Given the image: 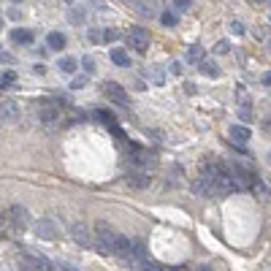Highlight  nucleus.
Here are the masks:
<instances>
[{
    "label": "nucleus",
    "instance_id": "obj_38",
    "mask_svg": "<svg viewBox=\"0 0 271 271\" xmlns=\"http://www.w3.org/2000/svg\"><path fill=\"white\" fill-rule=\"evenodd\" d=\"M0 228H3V214H0Z\"/></svg>",
    "mask_w": 271,
    "mask_h": 271
},
{
    "label": "nucleus",
    "instance_id": "obj_21",
    "mask_svg": "<svg viewBox=\"0 0 271 271\" xmlns=\"http://www.w3.org/2000/svg\"><path fill=\"white\" fill-rule=\"evenodd\" d=\"M136 8H138L141 14H147V17H155V0H138Z\"/></svg>",
    "mask_w": 271,
    "mask_h": 271
},
{
    "label": "nucleus",
    "instance_id": "obj_1",
    "mask_svg": "<svg viewBox=\"0 0 271 271\" xmlns=\"http://www.w3.org/2000/svg\"><path fill=\"white\" fill-rule=\"evenodd\" d=\"M117 239H119V233L109 223H98V228L92 233V244L100 255H112L114 247H117Z\"/></svg>",
    "mask_w": 271,
    "mask_h": 271
},
{
    "label": "nucleus",
    "instance_id": "obj_22",
    "mask_svg": "<svg viewBox=\"0 0 271 271\" xmlns=\"http://www.w3.org/2000/svg\"><path fill=\"white\" fill-rule=\"evenodd\" d=\"M57 65H60V71H63V73H73V71H76V60H73V57H63Z\"/></svg>",
    "mask_w": 271,
    "mask_h": 271
},
{
    "label": "nucleus",
    "instance_id": "obj_8",
    "mask_svg": "<svg viewBox=\"0 0 271 271\" xmlns=\"http://www.w3.org/2000/svg\"><path fill=\"white\" fill-rule=\"evenodd\" d=\"M223 174H225V165L217 163V160H203V163H201V177L203 179H217V177H223Z\"/></svg>",
    "mask_w": 271,
    "mask_h": 271
},
{
    "label": "nucleus",
    "instance_id": "obj_16",
    "mask_svg": "<svg viewBox=\"0 0 271 271\" xmlns=\"http://www.w3.org/2000/svg\"><path fill=\"white\" fill-rule=\"evenodd\" d=\"M203 46H198V44H195V46H190L187 49V63H203Z\"/></svg>",
    "mask_w": 271,
    "mask_h": 271
},
{
    "label": "nucleus",
    "instance_id": "obj_25",
    "mask_svg": "<svg viewBox=\"0 0 271 271\" xmlns=\"http://www.w3.org/2000/svg\"><path fill=\"white\" fill-rule=\"evenodd\" d=\"M117 38H119V30H114V27L103 30V41H117Z\"/></svg>",
    "mask_w": 271,
    "mask_h": 271
},
{
    "label": "nucleus",
    "instance_id": "obj_40",
    "mask_svg": "<svg viewBox=\"0 0 271 271\" xmlns=\"http://www.w3.org/2000/svg\"><path fill=\"white\" fill-rule=\"evenodd\" d=\"M255 3H266V0H255Z\"/></svg>",
    "mask_w": 271,
    "mask_h": 271
},
{
    "label": "nucleus",
    "instance_id": "obj_27",
    "mask_svg": "<svg viewBox=\"0 0 271 271\" xmlns=\"http://www.w3.org/2000/svg\"><path fill=\"white\" fill-rule=\"evenodd\" d=\"M239 119H242V122H252V112H249V106H242V112H239Z\"/></svg>",
    "mask_w": 271,
    "mask_h": 271
},
{
    "label": "nucleus",
    "instance_id": "obj_36",
    "mask_svg": "<svg viewBox=\"0 0 271 271\" xmlns=\"http://www.w3.org/2000/svg\"><path fill=\"white\" fill-rule=\"evenodd\" d=\"M198 271H212V266H198Z\"/></svg>",
    "mask_w": 271,
    "mask_h": 271
},
{
    "label": "nucleus",
    "instance_id": "obj_26",
    "mask_svg": "<svg viewBox=\"0 0 271 271\" xmlns=\"http://www.w3.org/2000/svg\"><path fill=\"white\" fill-rule=\"evenodd\" d=\"M14 82H17V76H14V73H3V76H0V87H11Z\"/></svg>",
    "mask_w": 271,
    "mask_h": 271
},
{
    "label": "nucleus",
    "instance_id": "obj_33",
    "mask_svg": "<svg viewBox=\"0 0 271 271\" xmlns=\"http://www.w3.org/2000/svg\"><path fill=\"white\" fill-rule=\"evenodd\" d=\"M171 73L174 76H182V63H171Z\"/></svg>",
    "mask_w": 271,
    "mask_h": 271
},
{
    "label": "nucleus",
    "instance_id": "obj_23",
    "mask_svg": "<svg viewBox=\"0 0 271 271\" xmlns=\"http://www.w3.org/2000/svg\"><path fill=\"white\" fill-rule=\"evenodd\" d=\"M68 19H71L73 24H82L84 19H87V14H84V8H71V14H68Z\"/></svg>",
    "mask_w": 271,
    "mask_h": 271
},
{
    "label": "nucleus",
    "instance_id": "obj_41",
    "mask_svg": "<svg viewBox=\"0 0 271 271\" xmlns=\"http://www.w3.org/2000/svg\"><path fill=\"white\" fill-rule=\"evenodd\" d=\"M269 163H271V152H269Z\"/></svg>",
    "mask_w": 271,
    "mask_h": 271
},
{
    "label": "nucleus",
    "instance_id": "obj_31",
    "mask_svg": "<svg viewBox=\"0 0 271 271\" xmlns=\"http://www.w3.org/2000/svg\"><path fill=\"white\" fill-rule=\"evenodd\" d=\"M230 33H233V36H242V33H244L242 22H230Z\"/></svg>",
    "mask_w": 271,
    "mask_h": 271
},
{
    "label": "nucleus",
    "instance_id": "obj_42",
    "mask_svg": "<svg viewBox=\"0 0 271 271\" xmlns=\"http://www.w3.org/2000/svg\"><path fill=\"white\" fill-rule=\"evenodd\" d=\"M17 3H19V0H17Z\"/></svg>",
    "mask_w": 271,
    "mask_h": 271
},
{
    "label": "nucleus",
    "instance_id": "obj_2",
    "mask_svg": "<svg viewBox=\"0 0 271 271\" xmlns=\"http://www.w3.org/2000/svg\"><path fill=\"white\" fill-rule=\"evenodd\" d=\"M33 233H36L38 239H46V242H54V239H60V225L54 223L52 217H41L38 223H33Z\"/></svg>",
    "mask_w": 271,
    "mask_h": 271
},
{
    "label": "nucleus",
    "instance_id": "obj_29",
    "mask_svg": "<svg viewBox=\"0 0 271 271\" xmlns=\"http://www.w3.org/2000/svg\"><path fill=\"white\" fill-rule=\"evenodd\" d=\"M228 49H230L228 41H217V44H214V52H217V54H228Z\"/></svg>",
    "mask_w": 271,
    "mask_h": 271
},
{
    "label": "nucleus",
    "instance_id": "obj_24",
    "mask_svg": "<svg viewBox=\"0 0 271 271\" xmlns=\"http://www.w3.org/2000/svg\"><path fill=\"white\" fill-rule=\"evenodd\" d=\"M160 22H163L165 27H174V24H177V14H171V11L160 14Z\"/></svg>",
    "mask_w": 271,
    "mask_h": 271
},
{
    "label": "nucleus",
    "instance_id": "obj_12",
    "mask_svg": "<svg viewBox=\"0 0 271 271\" xmlns=\"http://www.w3.org/2000/svg\"><path fill=\"white\" fill-rule=\"evenodd\" d=\"M230 138H233L239 147H244V144L249 141V128L247 125H233V128H230Z\"/></svg>",
    "mask_w": 271,
    "mask_h": 271
},
{
    "label": "nucleus",
    "instance_id": "obj_39",
    "mask_svg": "<svg viewBox=\"0 0 271 271\" xmlns=\"http://www.w3.org/2000/svg\"><path fill=\"white\" fill-rule=\"evenodd\" d=\"M128 3H133V6H136V3H138V0H128Z\"/></svg>",
    "mask_w": 271,
    "mask_h": 271
},
{
    "label": "nucleus",
    "instance_id": "obj_3",
    "mask_svg": "<svg viewBox=\"0 0 271 271\" xmlns=\"http://www.w3.org/2000/svg\"><path fill=\"white\" fill-rule=\"evenodd\" d=\"M125 41H128V46L133 49V52H147L149 49V33L144 27H130L128 36H125Z\"/></svg>",
    "mask_w": 271,
    "mask_h": 271
},
{
    "label": "nucleus",
    "instance_id": "obj_7",
    "mask_svg": "<svg viewBox=\"0 0 271 271\" xmlns=\"http://www.w3.org/2000/svg\"><path fill=\"white\" fill-rule=\"evenodd\" d=\"M8 217H11V223L17 225V228H27L33 220H30V212L24 206H19V203H14L11 209H8Z\"/></svg>",
    "mask_w": 271,
    "mask_h": 271
},
{
    "label": "nucleus",
    "instance_id": "obj_32",
    "mask_svg": "<svg viewBox=\"0 0 271 271\" xmlns=\"http://www.w3.org/2000/svg\"><path fill=\"white\" fill-rule=\"evenodd\" d=\"M84 84H87V76H76V79L71 82V87H73V90H79V87H84Z\"/></svg>",
    "mask_w": 271,
    "mask_h": 271
},
{
    "label": "nucleus",
    "instance_id": "obj_35",
    "mask_svg": "<svg viewBox=\"0 0 271 271\" xmlns=\"http://www.w3.org/2000/svg\"><path fill=\"white\" fill-rule=\"evenodd\" d=\"M0 63H11V54H0Z\"/></svg>",
    "mask_w": 271,
    "mask_h": 271
},
{
    "label": "nucleus",
    "instance_id": "obj_9",
    "mask_svg": "<svg viewBox=\"0 0 271 271\" xmlns=\"http://www.w3.org/2000/svg\"><path fill=\"white\" fill-rule=\"evenodd\" d=\"M19 119V106L14 100H0V122H17Z\"/></svg>",
    "mask_w": 271,
    "mask_h": 271
},
{
    "label": "nucleus",
    "instance_id": "obj_18",
    "mask_svg": "<svg viewBox=\"0 0 271 271\" xmlns=\"http://www.w3.org/2000/svg\"><path fill=\"white\" fill-rule=\"evenodd\" d=\"M198 65H201V73H203V76H212V79L220 76V68L214 63H206V60H203V63H198Z\"/></svg>",
    "mask_w": 271,
    "mask_h": 271
},
{
    "label": "nucleus",
    "instance_id": "obj_37",
    "mask_svg": "<svg viewBox=\"0 0 271 271\" xmlns=\"http://www.w3.org/2000/svg\"><path fill=\"white\" fill-rule=\"evenodd\" d=\"M149 271H165V269H155V266H152V269H149Z\"/></svg>",
    "mask_w": 271,
    "mask_h": 271
},
{
    "label": "nucleus",
    "instance_id": "obj_5",
    "mask_svg": "<svg viewBox=\"0 0 271 271\" xmlns=\"http://www.w3.org/2000/svg\"><path fill=\"white\" fill-rule=\"evenodd\" d=\"M71 239L79 244V247H90V244H92V233H90V228L84 223H73L71 225Z\"/></svg>",
    "mask_w": 271,
    "mask_h": 271
},
{
    "label": "nucleus",
    "instance_id": "obj_20",
    "mask_svg": "<svg viewBox=\"0 0 271 271\" xmlns=\"http://www.w3.org/2000/svg\"><path fill=\"white\" fill-rule=\"evenodd\" d=\"M11 41L14 44H30V41H33V33H27V30H14Z\"/></svg>",
    "mask_w": 271,
    "mask_h": 271
},
{
    "label": "nucleus",
    "instance_id": "obj_6",
    "mask_svg": "<svg viewBox=\"0 0 271 271\" xmlns=\"http://www.w3.org/2000/svg\"><path fill=\"white\" fill-rule=\"evenodd\" d=\"M22 263H24V269H27V271H54L52 263H49L44 255H24Z\"/></svg>",
    "mask_w": 271,
    "mask_h": 271
},
{
    "label": "nucleus",
    "instance_id": "obj_28",
    "mask_svg": "<svg viewBox=\"0 0 271 271\" xmlns=\"http://www.w3.org/2000/svg\"><path fill=\"white\" fill-rule=\"evenodd\" d=\"M90 41H92V44H103V30H90Z\"/></svg>",
    "mask_w": 271,
    "mask_h": 271
},
{
    "label": "nucleus",
    "instance_id": "obj_17",
    "mask_svg": "<svg viewBox=\"0 0 271 271\" xmlns=\"http://www.w3.org/2000/svg\"><path fill=\"white\" fill-rule=\"evenodd\" d=\"M46 44H49V49H63L65 46V36L63 33H49Z\"/></svg>",
    "mask_w": 271,
    "mask_h": 271
},
{
    "label": "nucleus",
    "instance_id": "obj_13",
    "mask_svg": "<svg viewBox=\"0 0 271 271\" xmlns=\"http://www.w3.org/2000/svg\"><path fill=\"white\" fill-rule=\"evenodd\" d=\"M149 174L147 171H133V174H128V184L130 187H149Z\"/></svg>",
    "mask_w": 271,
    "mask_h": 271
},
{
    "label": "nucleus",
    "instance_id": "obj_10",
    "mask_svg": "<svg viewBox=\"0 0 271 271\" xmlns=\"http://www.w3.org/2000/svg\"><path fill=\"white\" fill-rule=\"evenodd\" d=\"M133 165H138V168H155L158 165V158L149 152H141V149H133Z\"/></svg>",
    "mask_w": 271,
    "mask_h": 271
},
{
    "label": "nucleus",
    "instance_id": "obj_15",
    "mask_svg": "<svg viewBox=\"0 0 271 271\" xmlns=\"http://www.w3.org/2000/svg\"><path fill=\"white\" fill-rule=\"evenodd\" d=\"M147 76H149V82H152V84H163L165 82V73H163V68H160V65L147 68Z\"/></svg>",
    "mask_w": 271,
    "mask_h": 271
},
{
    "label": "nucleus",
    "instance_id": "obj_14",
    "mask_svg": "<svg viewBox=\"0 0 271 271\" xmlns=\"http://www.w3.org/2000/svg\"><path fill=\"white\" fill-rule=\"evenodd\" d=\"M57 117H60V109H54L52 103H46V106L41 109V119H44V122H46V125H52Z\"/></svg>",
    "mask_w": 271,
    "mask_h": 271
},
{
    "label": "nucleus",
    "instance_id": "obj_34",
    "mask_svg": "<svg viewBox=\"0 0 271 271\" xmlns=\"http://www.w3.org/2000/svg\"><path fill=\"white\" fill-rule=\"evenodd\" d=\"M63 269H65V271H79V269H76V266H73V263H63Z\"/></svg>",
    "mask_w": 271,
    "mask_h": 271
},
{
    "label": "nucleus",
    "instance_id": "obj_11",
    "mask_svg": "<svg viewBox=\"0 0 271 271\" xmlns=\"http://www.w3.org/2000/svg\"><path fill=\"white\" fill-rule=\"evenodd\" d=\"M190 190H193L195 195H201V198H212V187H209V179L198 177L190 182Z\"/></svg>",
    "mask_w": 271,
    "mask_h": 271
},
{
    "label": "nucleus",
    "instance_id": "obj_4",
    "mask_svg": "<svg viewBox=\"0 0 271 271\" xmlns=\"http://www.w3.org/2000/svg\"><path fill=\"white\" fill-rule=\"evenodd\" d=\"M103 92H106L109 100H114V103H119V106H128V103H130L128 92H125L117 82H106V84H103Z\"/></svg>",
    "mask_w": 271,
    "mask_h": 271
},
{
    "label": "nucleus",
    "instance_id": "obj_30",
    "mask_svg": "<svg viewBox=\"0 0 271 271\" xmlns=\"http://www.w3.org/2000/svg\"><path fill=\"white\" fill-rule=\"evenodd\" d=\"M174 8H177V11H187V8H190V0H174Z\"/></svg>",
    "mask_w": 271,
    "mask_h": 271
},
{
    "label": "nucleus",
    "instance_id": "obj_19",
    "mask_svg": "<svg viewBox=\"0 0 271 271\" xmlns=\"http://www.w3.org/2000/svg\"><path fill=\"white\" fill-rule=\"evenodd\" d=\"M112 60H114V65H122V68L130 65V57L122 52V49H112Z\"/></svg>",
    "mask_w": 271,
    "mask_h": 271
}]
</instances>
